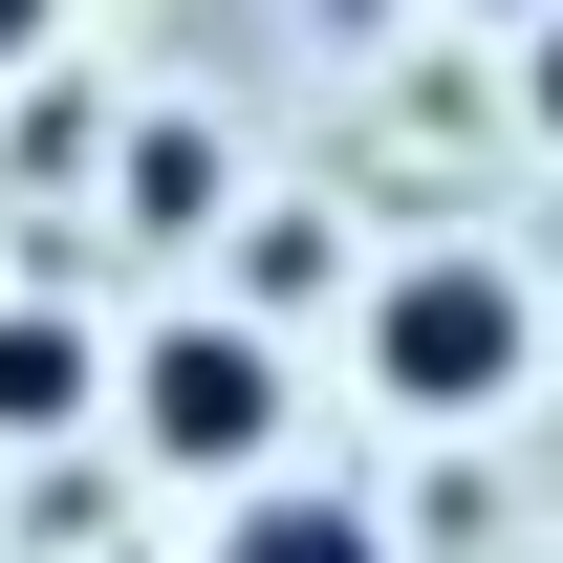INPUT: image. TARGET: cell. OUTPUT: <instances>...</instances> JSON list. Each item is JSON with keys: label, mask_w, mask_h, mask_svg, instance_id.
Returning a JSON list of instances; mask_svg holds the SVG:
<instances>
[{"label": "cell", "mask_w": 563, "mask_h": 563, "mask_svg": "<svg viewBox=\"0 0 563 563\" xmlns=\"http://www.w3.org/2000/svg\"><path fill=\"white\" fill-rule=\"evenodd\" d=\"M109 217H131V239H196L217 217V131L196 109H131V131H109Z\"/></svg>", "instance_id": "277c9868"}, {"label": "cell", "mask_w": 563, "mask_h": 563, "mask_svg": "<svg viewBox=\"0 0 563 563\" xmlns=\"http://www.w3.org/2000/svg\"><path fill=\"white\" fill-rule=\"evenodd\" d=\"M44 22H66V0H0V66H44Z\"/></svg>", "instance_id": "ba28073f"}, {"label": "cell", "mask_w": 563, "mask_h": 563, "mask_svg": "<svg viewBox=\"0 0 563 563\" xmlns=\"http://www.w3.org/2000/svg\"><path fill=\"white\" fill-rule=\"evenodd\" d=\"M520 347H542V303H520V261H477V239H433V261L368 282V390L433 433H477L498 390H520Z\"/></svg>", "instance_id": "6da1fadb"}, {"label": "cell", "mask_w": 563, "mask_h": 563, "mask_svg": "<svg viewBox=\"0 0 563 563\" xmlns=\"http://www.w3.org/2000/svg\"><path fill=\"white\" fill-rule=\"evenodd\" d=\"M109 390H131V455H152V477H239V498L282 477V347L239 325V303L152 325V347L109 368Z\"/></svg>", "instance_id": "7a4b0ae2"}, {"label": "cell", "mask_w": 563, "mask_h": 563, "mask_svg": "<svg viewBox=\"0 0 563 563\" xmlns=\"http://www.w3.org/2000/svg\"><path fill=\"white\" fill-rule=\"evenodd\" d=\"M498 22H563V0H498Z\"/></svg>", "instance_id": "9c48e42d"}, {"label": "cell", "mask_w": 563, "mask_h": 563, "mask_svg": "<svg viewBox=\"0 0 563 563\" xmlns=\"http://www.w3.org/2000/svg\"><path fill=\"white\" fill-rule=\"evenodd\" d=\"M520 109H542V131H563V22H520Z\"/></svg>", "instance_id": "52a82bcc"}, {"label": "cell", "mask_w": 563, "mask_h": 563, "mask_svg": "<svg viewBox=\"0 0 563 563\" xmlns=\"http://www.w3.org/2000/svg\"><path fill=\"white\" fill-rule=\"evenodd\" d=\"M325 282H347V239H325L303 196H282V217H239V325H261V347L303 325V303H325Z\"/></svg>", "instance_id": "5b68a950"}, {"label": "cell", "mask_w": 563, "mask_h": 563, "mask_svg": "<svg viewBox=\"0 0 563 563\" xmlns=\"http://www.w3.org/2000/svg\"><path fill=\"white\" fill-rule=\"evenodd\" d=\"M87 390H109V347H87L66 303H0V455H44V433H87Z\"/></svg>", "instance_id": "3957f363"}, {"label": "cell", "mask_w": 563, "mask_h": 563, "mask_svg": "<svg viewBox=\"0 0 563 563\" xmlns=\"http://www.w3.org/2000/svg\"><path fill=\"white\" fill-rule=\"evenodd\" d=\"M217 563H390V520H368V498H239V520H217Z\"/></svg>", "instance_id": "8992f818"}]
</instances>
